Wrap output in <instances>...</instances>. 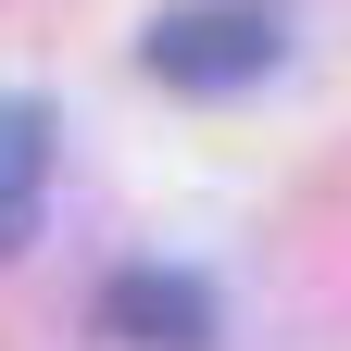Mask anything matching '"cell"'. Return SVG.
Returning a JSON list of instances; mask_svg holds the SVG:
<instances>
[{
    "label": "cell",
    "instance_id": "6da1fadb",
    "mask_svg": "<svg viewBox=\"0 0 351 351\" xmlns=\"http://www.w3.org/2000/svg\"><path fill=\"white\" fill-rule=\"evenodd\" d=\"M138 63L163 88H189V101H226V88H263L289 63V13L276 0H163L151 38H138Z\"/></svg>",
    "mask_w": 351,
    "mask_h": 351
},
{
    "label": "cell",
    "instance_id": "7a4b0ae2",
    "mask_svg": "<svg viewBox=\"0 0 351 351\" xmlns=\"http://www.w3.org/2000/svg\"><path fill=\"white\" fill-rule=\"evenodd\" d=\"M101 326L138 339V351H201L213 339V289L176 276V263H125V276L101 289Z\"/></svg>",
    "mask_w": 351,
    "mask_h": 351
},
{
    "label": "cell",
    "instance_id": "3957f363",
    "mask_svg": "<svg viewBox=\"0 0 351 351\" xmlns=\"http://www.w3.org/2000/svg\"><path fill=\"white\" fill-rule=\"evenodd\" d=\"M38 201H51V101L13 88L0 101V263L38 239Z\"/></svg>",
    "mask_w": 351,
    "mask_h": 351
}]
</instances>
